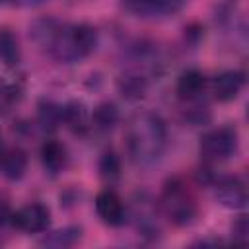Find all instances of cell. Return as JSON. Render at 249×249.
Here are the masks:
<instances>
[{"instance_id":"cell-1","label":"cell","mask_w":249,"mask_h":249,"mask_svg":"<svg viewBox=\"0 0 249 249\" xmlns=\"http://www.w3.org/2000/svg\"><path fill=\"white\" fill-rule=\"evenodd\" d=\"M35 43L60 62H76L97 45V31L88 25H64L56 19H39L31 27Z\"/></svg>"},{"instance_id":"cell-2","label":"cell","mask_w":249,"mask_h":249,"mask_svg":"<svg viewBox=\"0 0 249 249\" xmlns=\"http://www.w3.org/2000/svg\"><path fill=\"white\" fill-rule=\"evenodd\" d=\"M167 132L163 121L154 113L132 117L126 128V146L130 158L140 165H150L160 160L165 150Z\"/></svg>"},{"instance_id":"cell-3","label":"cell","mask_w":249,"mask_h":249,"mask_svg":"<svg viewBox=\"0 0 249 249\" xmlns=\"http://www.w3.org/2000/svg\"><path fill=\"white\" fill-rule=\"evenodd\" d=\"M160 204H161L163 214H165L175 226L191 224L193 218H195V214H196L195 198H193L191 191L187 189V185L181 183L179 179H171V181L163 187Z\"/></svg>"},{"instance_id":"cell-4","label":"cell","mask_w":249,"mask_h":249,"mask_svg":"<svg viewBox=\"0 0 249 249\" xmlns=\"http://www.w3.org/2000/svg\"><path fill=\"white\" fill-rule=\"evenodd\" d=\"M237 130L233 126H218L202 134L200 138V156L208 161H224L231 158L237 150Z\"/></svg>"},{"instance_id":"cell-5","label":"cell","mask_w":249,"mask_h":249,"mask_svg":"<svg viewBox=\"0 0 249 249\" xmlns=\"http://www.w3.org/2000/svg\"><path fill=\"white\" fill-rule=\"evenodd\" d=\"M10 222L21 231L41 233V231L47 230V226L51 222V212H49L47 206H43L39 202H33V204H27V206L19 208L14 214H10Z\"/></svg>"},{"instance_id":"cell-6","label":"cell","mask_w":249,"mask_h":249,"mask_svg":"<svg viewBox=\"0 0 249 249\" xmlns=\"http://www.w3.org/2000/svg\"><path fill=\"white\" fill-rule=\"evenodd\" d=\"M121 4L136 18H163L177 14L185 0H121Z\"/></svg>"},{"instance_id":"cell-7","label":"cell","mask_w":249,"mask_h":249,"mask_svg":"<svg viewBox=\"0 0 249 249\" xmlns=\"http://www.w3.org/2000/svg\"><path fill=\"white\" fill-rule=\"evenodd\" d=\"M95 212L107 226H121L124 224V204L123 198L113 189H103L95 196Z\"/></svg>"},{"instance_id":"cell-8","label":"cell","mask_w":249,"mask_h":249,"mask_svg":"<svg viewBox=\"0 0 249 249\" xmlns=\"http://www.w3.org/2000/svg\"><path fill=\"white\" fill-rule=\"evenodd\" d=\"M216 198L226 208H243L247 204V191L241 179L237 177H224L216 185Z\"/></svg>"},{"instance_id":"cell-9","label":"cell","mask_w":249,"mask_h":249,"mask_svg":"<svg viewBox=\"0 0 249 249\" xmlns=\"http://www.w3.org/2000/svg\"><path fill=\"white\" fill-rule=\"evenodd\" d=\"M245 86V74L241 70H226L212 82V93L218 101H231Z\"/></svg>"},{"instance_id":"cell-10","label":"cell","mask_w":249,"mask_h":249,"mask_svg":"<svg viewBox=\"0 0 249 249\" xmlns=\"http://www.w3.org/2000/svg\"><path fill=\"white\" fill-rule=\"evenodd\" d=\"M41 161H43V167L49 173H53V175L60 173L68 163L66 146L58 140H47L41 146Z\"/></svg>"},{"instance_id":"cell-11","label":"cell","mask_w":249,"mask_h":249,"mask_svg":"<svg viewBox=\"0 0 249 249\" xmlns=\"http://www.w3.org/2000/svg\"><path fill=\"white\" fill-rule=\"evenodd\" d=\"M204 86H206V78L200 70H185L179 78H177V86H175V91L181 99H196L202 91H204Z\"/></svg>"},{"instance_id":"cell-12","label":"cell","mask_w":249,"mask_h":249,"mask_svg":"<svg viewBox=\"0 0 249 249\" xmlns=\"http://www.w3.org/2000/svg\"><path fill=\"white\" fill-rule=\"evenodd\" d=\"M0 169H2V175L8 177L10 181L21 179L25 169H27V156H25V152L19 150V148L4 150V154L0 158Z\"/></svg>"},{"instance_id":"cell-13","label":"cell","mask_w":249,"mask_h":249,"mask_svg":"<svg viewBox=\"0 0 249 249\" xmlns=\"http://www.w3.org/2000/svg\"><path fill=\"white\" fill-rule=\"evenodd\" d=\"M62 121L66 123V126L74 132H86L89 126V115L88 109L84 107V103L80 101H70L62 107Z\"/></svg>"},{"instance_id":"cell-14","label":"cell","mask_w":249,"mask_h":249,"mask_svg":"<svg viewBox=\"0 0 249 249\" xmlns=\"http://www.w3.org/2000/svg\"><path fill=\"white\" fill-rule=\"evenodd\" d=\"M19 45L12 31L0 29V62L6 66H16L19 62Z\"/></svg>"},{"instance_id":"cell-15","label":"cell","mask_w":249,"mask_h":249,"mask_svg":"<svg viewBox=\"0 0 249 249\" xmlns=\"http://www.w3.org/2000/svg\"><path fill=\"white\" fill-rule=\"evenodd\" d=\"M119 89H121V93H123L124 97H128V99H138V97H142L144 91H146V80H144L140 74H132V72L123 74V76L119 78Z\"/></svg>"},{"instance_id":"cell-16","label":"cell","mask_w":249,"mask_h":249,"mask_svg":"<svg viewBox=\"0 0 249 249\" xmlns=\"http://www.w3.org/2000/svg\"><path fill=\"white\" fill-rule=\"evenodd\" d=\"M119 121V111L113 103H101L93 109V124L99 130H111Z\"/></svg>"},{"instance_id":"cell-17","label":"cell","mask_w":249,"mask_h":249,"mask_svg":"<svg viewBox=\"0 0 249 249\" xmlns=\"http://www.w3.org/2000/svg\"><path fill=\"white\" fill-rule=\"evenodd\" d=\"M39 123L43 128H56L62 123V107L54 105L53 101H41L39 105Z\"/></svg>"},{"instance_id":"cell-18","label":"cell","mask_w":249,"mask_h":249,"mask_svg":"<svg viewBox=\"0 0 249 249\" xmlns=\"http://www.w3.org/2000/svg\"><path fill=\"white\" fill-rule=\"evenodd\" d=\"M80 233H82V230L76 228V226L64 228V230H58V231H53L43 243L45 245H53V247H70L80 239Z\"/></svg>"},{"instance_id":"cell-19","label":"cell","mask_w":249,"mask_h":249,"mask_svg":"<svg viewBox=\"0 0 249 249\" xmlns=\"http://www.w3.org/2000/svg\"><path fill=\"white\" fill-rule=\"evenodd\" d=\"M99 171L105 179H117L121 175V161L115 152H105L99 160Z\"/></svg>"},{"instance_id":"cell-20","label":"cell","mask_w":249,"mask_h":249,"mask_svg":"<svg viewBox=\"0 0 249 249\" xmlns=\"http://www.w3.org/2000/svg\"><path fill=\"white\" fill-rule=\"evenodd\" d=\"M19 99V89L14 84L0 82V115H6Z\"/></svg>"},{"instance_id":"cell-21","label":"cell","mask_w":249,"mask_h":249,"mask_svg":"<svg viewBox=\"0 0 249 249\" xmlns=\"http://www.w3.org/2000/svg\"><path fill=\"white\" fill-rule=\"evenodd\" d=\"M233 237L239 241V243H245L247 237H249V224H247V218L241 216L235 224H233Z\"/></svg>"},{"instance_id":"cell-22","label":"cell","mask_w":249,"mask_h":249,"mask_svg":"<svg viewBox=\"0 0 249 249\" xmlns=\"http://www.w3.org/2000/svg\"><path fill=\"white\" fill-rule=\"evenodd\" d=\"M8 218H10V208H8V204H6L4 200H0V226H2Z\"/></svg>"},{"instance_id":"cell-23","label":"cell","mask_w":249,"mask_h":249,"mask_svg":"<svg viewBox=\"0 0 249 249\" xmlns=\"http://www.w3.org/2000/svg\"><path fill=\"white\" fill-rule=\"evenodd\" d=\"M12 4H16V6H39V4H43L45 0H10Z\"/></svg>"},{"instance_id":"cell-24","label":"cell","mask_w":249,"mask_h":249,"mask_svg":"<svg viewBox=\"0 0 249 249\" xmlns=\"http://www.w3.org/2000/svg\"><path fill=\"white\" fill-rule=\"evenodd\" d=\"M4 140H2V132H0V158H2V154H4Z\"/></svg>"}]
</instances>
